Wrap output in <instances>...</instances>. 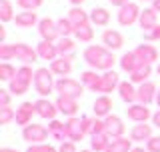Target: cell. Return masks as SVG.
I'll use <instances>...</instances> for the list:
<instances>
[{
	"instance_id": "cell-30",
	"label": "cell",
	"mask_w": 160,
	"mask_h": 152,
	"mask_svg": "<svg viewBox=\"0 0 160 152\" xmlns=\"http://www.w3.org/2000/svg\"><path fill=\"white\" fill-rule=\"evenodd\" d=\"M134 140H128L126 136H120V138H114L112 142H110V146L106 148V152H130L134 148L132 146Z\"/></svg>"
},
{
	"instance_id": "cell-54",
	"label": "cell",
	"mask_w": 160,
	"mask_h": 152,
	"mask_svg": "<svg viewBox=\"0 0 160 152\" xmlns=\"http://www.w3.org/2000/svg\"><path fill=\"white\" fill-rule=\"evenodd\" d=\"M0 152H18L16 148H0Z\"/></svg>"
},
{
	"instance_id": "cell-28",
	"label": "cell",
	"mask_w": 160,
	"mask_h": 152,
	"mask_svg": "<svg viewBox=\"0 0 160 152\" xmlns=\"http://www.w3.org/2000/svg\"><path fill=\"white\" fill-rule=\"evenodd\" d=\"M110 142H112V138H110L106 132L94 134V136H90V150H94V152H106Z\"/></svg>"
},
{
	"instance_id": "cell-9",
	"label": "cell",
	"mask_w": 160,
	"mask_h": 152,
	"mask_svg": "<svg viewBox=\"0 0 160 152\" xmlns=\"http://www.w3.org/2000/svg\"><path fill=\"white\" fill-rule=\"evenodd\" d=\"M104 124H106V134L110 138H120V136H124V130H126V126H124L122 118L116 114H108L106 118H104Z\"/></svg>"
},
{
	"instance_id": "cell-45",
	"label": "cell",
	"mask_w": 160,
	"mask_h": 152,
	"mask_svg": "<svg viewBox=\"0 0 160 152\" xmlns=\"http://www.w3.org/2000/svg\"><path fill=\"white\" fill-rule=\"evenodd\" d=\"M146 150L148 152H160V136H152L146 140Z\"/></svg>"
},
{
	"instance_id": "cell-19",
	"label": "cell",
	"mask_w": 160,
	"mask_h": 152,
	"mask_svg": "<svg viewBox=\"0 0 160 152\" xmlns=\"http://www.w3.org/2000/svg\"><path fill=\"white\" fill-rule=\"evenodd\" d=\"M36 52H38L40 60H50V62L60 56L56 42H48V40H40V44L36 46Z\"/></svg>"
},
{
	"instance_id": "cell-40",
	"label": "cell",
	"mask_w": 160,
	"mask_h": 152,
	"mask_svg": "<svg viewBox=\"0 0 160 152\" xmlns=\"http://www.w3.org/2000/svg\"><path fill=\"white\" fill-rule=\"evenodd\" d=\"M12 58H16L14 44H0V60H12Z\"/></svg>"
},
{
	"instance_id": "cell-17",
	"label": "cell",
	"mask_w": 160,
	"mask_h": 152,
	"mask_svg": "<svg viewBox=\"0 0 160 152\" xmlns=\"http://www.w3.org/2000/svg\"><path fill=\"white\" fill-rule=\"evenodd\" d=\"M72 60L74 56H58L56 60H52L50 62V70H52V74L56 76H68L70 72H72Z\"/></svg>"
},
{
	"instance_id": "cell-42",
	"label": "cell",
	"mask_w": 160,
	"mask_h": 152,
	"mask_svg": "<svg viewBox=\"0 0 160 152\" xmlns=\"http://www.w3.org/2000/svg\"><path fill=\"white\" fill-rule=\"evenodd\" d=\"M42 2L44 0H16V4L22 10H36V8L42 6Z\"/></svg>"
},
{
	"instance_id": "cell-58",
	"label": "cell",
	"mask_w": 160,
	"mask_h": 152,
	"mask_svg": "<svg viewBox=\"0 0 160 152\" xmlns=\"http://www.w3.org/2000/svg\"><path fill=\"white\" fill-rule=\"evenodd\" d=\"M80 152H94V150H80Z\"/></svg>"
},
{
	"instance_id": "cell-5",
	"label": "cell",
	"mask_w": 160,
	"mask_h": 152,
	"mask_svg": "<svg viewBox=\"0 0 160 152\" xmlns=\"http://www.w3.org/2000/svg\"><path fill=\"white\" fill-rule=\"evenodd\" d=\"M118 84H120V76L114 72V70H106V72L100 76L98 84L92 88V92L110 94V92H114V90H118Z\"/></svg>"
},
{
	"instance_id": "cell-49",
	"label": "cell",
	"mask_w": 160,
	"mask_h": 152,
	"mask_svg": "<svg viewBox=\"0 0 160 152\" xmlns=\"http://www.w3.org/2000/svg\"><path fill=\"white\" fill-rule=\"evenodd\" d=\"M130 2V0H110V4H112V6H124V4H128Z\"/></svg>"
},
{
	"instance_id": "cell-25",
	"label": "cell",
	"mask_w": 160,
	"mask_h": 152,
	"mask_svg": "<svg viewBox=\"0 0 160 152\" xmlns=\"http://www.w3.org/2000/svg\"><path fill=\"white\" fill-rule=\"evenodd\" d=\"M14 22H16L18 28H32V26H38V16L34 10H24V12H20L14 16Z\"/></svg>"
},
{
	"instance_id": "cell-1",
	"label": "cell",
	"mask_w": 160,
	"mask_h": 152,
	"mask_svg": "<svg viewBox=\"0 0 160 152\" xmlns=\"http://www.w3.org/2000/svg\"><path fill=\"white\" fill-rule=\"evenodd\" d=\"M82 58L92 70H102V72L112 70L114 62H116L112 50H108L104 44H90V46H86L82 52Z\"/></svg>"
},
{
	"instance_id": "cell-23",
	"label": "cell",
	"mask_w": 160,
	"mask_h": 152,
	"mask_svg": "<svg viewBox=\"0 0 160 152\" xmlns=\"http://www.w3.org/2000/svg\"><path fill=\"white\" fill-rule=\"evenodd\" d=\"M118 94H120V98H122L126 104H134L136 98H138V88H134V82L124 80V82L118 84Z\"/></svg>"
},
{
	"instance_id": "cell-29",
	"label": "cell",
	"mask_w": 160,
	"mask_h": 152,
	"mask_svg": "<svg viewBox=\"0 0 160 152\" xmlns=\"http://www.w3.org/2000/svg\"><path fill=\"white\" fill-rule=\"evenodd\" d=\"M90 22L94 24V26H108L110 22V12L106 8H94L90 10Z\"/></svg>"
},
{
	"instance_id": "cell-36",
	"label": "cell",
	"mask_w": 160,
	"mask_h": 152,
	"mask_svg": "<svg viewBox=\"0 0 160 152\" xmlns=\"http://www.w3.org/2000/svg\"><path fill=\"white\" fill-rule=\"evenodd\" d=\"M28 88H30V86L24 84V82H20L18 78H12V80L8 82V90L12 92V96H22V94H26Z\"/></svg>"
},
{
	"instance_id": "cell-32",
	"label": "cell",
	"mask_w": 160,
	"mask_h": 152,
	"mask_svg": "<svg viewBox=\"0 0 160 152\" xmlns=\"http://www.w3.org/2000/svg\"><path fill=\"white\" fill-rule=\"evenodd\" d=\"M56 46H58V54H60V56H74V48H76V42H74V40L70 38V36H62V38H58Z\"/></svg>"
},
{
	"instance_id": "cell-21",
	"label": "cell",
	"mask_w": 160,
	"mask_h": 152,
	"mask_svg": "<svg viewBox=\"0 0 160 152\" xmlns=\"http://www.w3.org/2000/svg\"><path fill=\"white\" fill-rule=\"evenodd\" d=\"M136 56L146 64H154V62H160L158 60V50L152 46V44H138L136 46Z\"/></svg>"
},
{
	"instance_id": "cell-47",
	"label": "cell",
	"mask_w": 160,
	"mask_h": 152,
	"mask_svg": "<svg viewBox=\"0 0 160 152\" xmlns=\"http://www.w3.org/2000/svg\"><path fill=\"white\" fill-rule=\"evenodd\" d=\"M10 98H12V92L8 88H0V106H10Z\"/></svg>"
},
{
	"instance_id": "cell-33",
	"label": "cell",
	"mask_w": 160,
	"mask_h": 152,
	"mask_svg": "<svg viewBox=\"0 0 160 152\" xmlns=\"http://www.w3.org/2000/svg\"><path fill=\"white\" fill-rule=\"evenodd\" d=\"M100 76L102 74H98V70H84L82 74H80V82L84 84V88H88V90H92L94 86L98 84V80H100Z\"/></svg>"
},
{
	"instance_id": "cell-26",
	"label": "cell",
	"mask_w": 160,
	"mask_h": 152,
	"mask_svg": "<svg viewBox=\"0 0 160 152\" xmlns=\"http://www.w3.org/2000/svg\"><path fill=\"white\" fill-rule=\"evenodd\" d=\"M140 64H142V60L136 56V52H134V50H130V52H124L122 58H120V68H122L124 72H128V74H132L134 70L140 66Z\"/></svg>"
},
{
	"instance_id": "cell-14",
	"label": "cell",
	"mask_w": 160,
	"mask_h": 152,
	"mask_svg": "<svg viewBox=\"0 0 160 152\" xmlns=\"http://www.w3.org/2000/svg\"><path fill=\"white\" fill-rule=\"evenodd\" d=\"M14 54H16V60H22L24 64H34L40 58L36 50L32 46H28V44H24V42L14 44Z\"/></svg>"
},
{
	"instance_id": "cell-24",
	"label": "cell",
	"mask_w": 160,
	"mask_h": 152,
	"mask_svg": "<svg viewBox=\"0 0 160 152\" xmlns=\"http://www.w3.org/2000/svg\"><path fill=\"white\" fill-rule=\"evenodd\" d=\"M68 18H70V22L74 24V28L92 24V22H90V12H86L82 6H72V8H70V12H68Z\"/></svg>"
},
{
	"instance_id": "cell-15",
	"label": "cell",
	"mask_w": 160,
	"mask_h": 152,
	"mask_svg": "<svg viewBox=\"0 0 160 152\" xmlns=\"http://www.w3.org/2000/svg\"><path fill=\"white\" fill-rule=\"evenodd\" d=\"M126 114H128V118L132 120V122H146L148 118H152V112H150V108L146 104H130L128 108H126Z\"/></svg>"
},
{
	"instance_id": "cell-20",
	"label": "cell",
	"mask_w": 160,
	"mask_h": 152,
	"mask_svg": "<svg viewBox=\"0 0 160 152\" xmlns=\"http://www.w3.org/2000/svg\"><path fill=\"white\" fill-rule=\"evenodd\" d=\"M152 126L146 124V122H138L132 126V130H130V140H134V142H144V140H150L152 138Z\"/></svg>"
},
{
	"instance_id": "cell-16",
	"label": "cell",
	"mask_w": 160,
	"mask_h": 152,
	"mask_svg": "<svg viewBox=\"0 0 160 152\" xmlns=\"http://www.w3.org/2000/svg\"><path fill=\"white\" fill-rule=\"evenodd\" d=\"M102 44L108 50H112V52H114V50H118V48L124 46V36L118 32V30L108 28V30H104V32H102Z\"/></svg>"
},
{
	"instance_id": "cell-2",
	"label": "cell",
	"mask_w": 160,
	"mask_h": 152,
	"mask_svg": "<svg viewBox=\"0 0 160 152\" xmlns=\"http://www.w3.org/2000/svg\"><path fill=\"white\" fill-rule=\"evenodd\" d=\"M56 88L54 82V74L50 68H36L34 72V90L40 94V98H48Z\"/></svg>"
},
{
	"instance_id": "cell-35",
	"label": "cell",
	"mask_w": 160,
	"mask_h": 152,
	"mask_svg": "<svg viewBox=\"0 0 160 152\" xmlns=\"http://www.w3.org/2000/svg\"><path fill=\"white\" fill-rule=\"evenodd\" d=\"M0 20L2 22L14 20V6L10 4V0H0Z\"/></svg>"
},
{
	"instance_id": "cell-51",
	"label": "cell",
	"mask_w": 160,
	"mask_h": 152,
	"mask_svg": "<svg viewBox=\"0 0 160 152\" xmlns=\"http://www.w3.org/2000/svg\"><path fill=\"white\" fill-rule=\"evenodd\" d=\"M84 2H86V0H70V4H72V6H82Z\"/></svg>"
},
{
	"instance_id": "cell-34",
	"label": "cell",
	"mask_w": 160,
	"mask_h": 152,
	"mask_svg": "<svg viewBox=\"0 0 160 152\" xmlns=\"http://www.w3.org/2000/svg\"><path fill=\"white\" fill-rule=\"evenodd\" d=\"M74 38H76L78 42H92V38H94V28H92V24H86V26L74 28Z\"/></svg>"
},
{
	"instance_id": "cell-46",
	"label": "cell",
	"mask_w": 160,
	"mask_h": 152,
	"mask_svg": "<svg viewBox=\"0 0 160 152\" xmlns=\"http://www.w3.org/2000/svg\"><path fill=\"white\" fill-rule=\"evenodd\" d=\"M58 152H78L76 150V142H72V140H64V142H60Z\"/></svg>"
},
{
	"instance_id": "cell-53",
	"label": "cell",
	"mask_w": 160,
	"mask_h": 152,
	"mask_svg": "<svg viewBox=\"0 0 160 152\" xmlns=\"http://www.w3.org/2000/svg\"><path fill=\"white\" fill-rule=\"evenodd\" d=\"M130 152H148V150H146V148H140V146H136V148H132Z\"/></svg>"
},
{
	"instance_id": "cell-12",
	"label": "cell",
	"mask_w": 160,
	"mask_h": 152,
	"mask_svg": "<svg viewBox=\"0 0 160 152\" xmlns=\"http://www.w3.org/2000/svg\"><path fill=\"white\" fill-rule=\"evenodd\" d=\"M56 108L60 114L64 116H76V112L80 110L78 106V98H72V96H58L56 98Z\"/></svg>"
},
{
	"instance_id": "cell-11",
	"label": "cell",
	"mask_w": 160,
	"mask_h": 152,
	"mask_svg": "<svg viewBox=\"0 0 160 152\" xmlns=\"http://www.w3.org/2000/svg\"><path fill=\"white\" fill-rule=\"evenodd\" d=\"M36 114V106H34V102H22L16 108V124L18 126H28V124H32V116Z\"/></svg>"
},
{
	"instance_id": "cell-4",
	"label": "cell",
	"mask_w": 160,
	"mask_h": 152,
	"mask_svg": "<svg viewBox=\"0 0 160 152\" xmlns=\"http://www.w3.org/2000/svg\"><path fill=\"white\" fill-rule=\"evenodd\" d=\"M48 136H50V130L44 124L32 122V124H28V126L22 128V138L26 140V142H30V144H42Z\"/></svg>"
},
{
	"instance_id": "cell-39",
	"label": "cell",
	"mask_w": 160,
	"mask_h": 152,
	"mask_svg": "<svg viewBox=\"0 0 160 152\" xmlns=\"http://www.w3.org/2000/svg\"><path fill=\"white\" fill-rule=\"evenodd\" d=\"M16 118V110H12L10 106H0V124H10Z\"/></svg>"
},
{
	"instance_id": "cell-56",
	"label": "cell",
	"mask_w": 160,
	"mask_h": 152,
	"mask_svg": "<svg viewBox=\"0 0 160 152\" xmlns=\"http://www.w3.org/2000/svg\"><path fill=\"white\" fill-rule=\"evenodd\" d=\"M156 74L160 76V62H158V66H156Z\"/></svg>"
},
{
	"instance_id": "cell-27",
	"label": "cell",
	"mask_w": 160,
	"mask_h": 152,
	"mask_svg": "<svg viewBox=\"0 0 160 152\" xmlns=\"http://www.w3.org/2000/svg\"><path fill=\"white\" fill-rule=\"evenodd\" d=\"M150 74H152V64L142 62L132 74H130V82H134V84H144V82H148Z\"/></svg>"
},
{
	"instance_id": "cell-7",
	"label": "cell",
	"mask_w": 160,
	"mask_h": 152,
	"mask_svg": "<svg viewBox=\"0 0 160 152\" xmlns=\"http://www.w3.org/2000/svg\"><path fill=\"white\" fill-rule=\"evenodd\" d=\"M38 34L42 40H48V42H58L60 38V30H58V24L56 20L52 18H42L38 22Z\"/></svg>"
},
{
	"instance_id": "cell-3",
	"label": "cell",
	"mask_w": 160,
	"mask_h": 152,
	"mask_svg": "<svg viewBox=\"0 0 160 152\" xmlns=\"http://www.w3.org/2000/svg\"><path fill=\"white\" fill-rule=\"evenodd\" d=\"M58 96H72V98H80L84 92V84L78 82L74 78H68V76H62V78L56 80V88Z\"/></svg>"
},
{
	"instance_id": "cell-55",
	"label": "cell",
	"mask_w": 160,
	"mask_h": 152,
	"mask_svg": "<svg viewBox=\"0 0 160 152\" xmlns=\"http://www.w3.org/2000/svg\"><path fill=\"white\" fill-rule=\"evenodd\" d=\"M156 104H158V108H160V90H158V94H156Z\"/></svg>"
},
{
	"instance_id": "cell-50",
	"label": "cell",
	"mask_w": 160,
	"mask_h": 152,
	"mask_svg": "<svg viewBox=\"0 0 160 152\" xmlns=\"http://www.w3.org/2000/svg\"><path fill=\"white\" fill-rule=\"evenodd\" d=\"M4 40H6V28L0 26V44H4Z\"/></svg>"
},
{
	"instance_id": "cell-57",
	"label": "cell",
	"mask_w": 160,
	"mask_h": 152,
	"mask_svg": "<svg viewBox=\"0 0 160 152\" xmlns=\"http://www.w3.org/2000/svg\"><path fill=\"white\" fill-rule=\"evenodd\" d=\"M138 2H152V0H138Z\"/></svg>"
},
{
	"instance_id": "cell-44",
	"label": "cell",
	"mask_w": 160,
	"mask_h": 152,
	"mask_svg": "<svg viewBox=\"0 0 160 152\" xmlns=\"http://www.w3.org/2000/svg\"><path fill=\"white\" fill-rule=\"evenodd\" d=\"M144 40H148V42H154V40H160V24H156L154 28H150L144 32Z\"/></svg>"
},
{
	"instance_id": "cell-31",
	"label": "cell",
	"mask_w": 160,
	"mask_h": 152,
	"mask_svg": "<svg viewBox=\"0 0 160 152\" xmlns=\"http://www.w3.org/2000/svg\"><path fill=\"white\" fill-rule=\"evenodd\" d=\"M48 130H50V136H52L54 140H60V142H64V138H68L66 136V124L60 122V120H50L48 124Z\"/></svg>"
},
{
	"instance_id": "cell-13",
	"label": "cell",
	"mask_w": 160,
	"mask_h": 152,
	"mask_svg": "<svg viewBox=\"0 0 160 152\" xmlns=\"http://www.w3.org/2000/svg\"><path fill=\"white\" fill-rule=\"evenodd\" d=\"M156 94H158V90H156V84L154 82H144V84H138V102L140 104H146L150 106L152 102H156Z\"/></svg>"
},
{
	"instance_id": "cell-37",
	"label": "cell",
	"mask_w": 160,
	"mask_h": 152,
	"mask_svg": "<svg viewBox=\"0 0 160 152\" xmlns=\"http://www.w3.org/2000/svg\"><path fill=\"white\" fill-rule=\"evenodd\" d=\"M16 72H18V70L14 68L10 62H2V64H0V80H2V82H10V80L16 76Z\"/></svg>"
},
{
	"instance_id": "cell-10",
	"label": "cell",
	"mask_w": 160,
	"mask_h": 152,
	"mask_svg": "<svg viewBox=\"0 0 160 152\" xmlns=\"http://www.w3.org/2000/svg\"><path fill=\"white\" fill-rule=\"evenodd\" d=\"M34 106H36V116H40V118H44V120H54L56 114H58L56 102H50L48 98H38L36 102H34Z\"/></svg>"
},
{
	"instance_id": "cell-6",
	"label": "cell",
	"mask_w": 160,
	"mask_h": 152,
	"mask_svg": "<svg viewBox=\"0 0 160 152\" xmlns=\"http://www.w3.org/2000/svg\"><path fill=\"white\" fill-rule=\"evenodd\" d=\"M140 6L136 2H128V4H124V6H120L118 8V24L120 26H132L134 22H138V18H140Z\"/></svg>"
},
{
	"instance_id": "cell-8",
	"label": "cell",
	"mask_w": 160,
	"mask_h": 152,
	"mask_svg": "<svg viewBox=\"0 0 160 152\" xmlns=\"http://www.w3.org/2000/svg\"><path fill=\"white\" fill-rule=\"evenodd\" d=\"M64 124H66V136L72 142H80L86 136V130L82 126V118H78V116H70Z\"/></svg>"
},
{
	"instance_id": "cell-38",
	"label": "cell",
	"mask_w": 160,
	"mask_h": 152,
	"mask_svg": "<svg viewBox=\"0 0 160 152\" xmlns=\"http://www.w3.org/2000/svg\"><path fill=\"white\" fill-rule=\"evenodd\" d=\"M56 24H58V30H60V38L62 36H72L74 34V24L70 22V18H58L56 20Z\"/></svg>"
},
{
	"instance_id": "cell-22",
	"label": "cell",
	"mask_w": 160,
	"mask_h": 152,
	"mask_svg": "<svg viewBox=\"0 0 160 152\" xmlns=\"http://www.w3.org/2000/svg\"><path fill=\"white\" fill-rule=\"evenodd\" d=\"M138 24H140V28H142V32H146V30L154 28V26L158 24V12H156L152 6H150V8H144L142 12H140Z\"/></svg>"
},
{
	"instance_id": "cell-41",
	"label": "cell",
	"mask_w": 160,
	"mask_h": 152,
	"mask_svg": "<svg viewBox=\"0 0 160 152\" xmlns=\"http://www.w3.org/2000/svg\"><path fill=\"white\" fill-rule=\"evenodd\" d=\"M106 132V124H104V118H98V116H94L92 120V128H90V136L94 134H102Z\"/></svg>"
},
{
	"instance_id": "cell-43",
	"label": "cell",
	"mask_w": 160,
	"mask_h": 152,
	"mask_svg": "<svg viewBox=\"0 0 160 152\" xmlns=\"http://www.w3.org/2000/svg\"><path fill=\"white\" fill-rule=\"evenodd\" d=\"M26 152H58V148H54L52 144L42 142V144H30Z\"/></svg>"
},
{
	"instance_id": "cell-52",
	"label": "cell",
	"mask_w": 160,
	"mask_h": 152,
	"mask_svg": "<svg viewBox=\"0 0 160 152\" xmlns=\"http://www.w3.org/2000/svg\"><path fill=\"white\" fill-rule=\"evenodd\" d=\"M152 8L156 10V12H160V0H152Z\"/></svg>"
},
{
	"instance_id": "cell-48",
	"label": "cell",
	"mask_w": 160,
	"mask_h": 152,
	"mask_svg": "<svg viewBox=\"0 0 160 152\" xmlns=\"http://www.w3.org/2000/svg\"><path fill=\"white\" fill-rule=\"evenodd\" d=\"M152 124L156 126V128H160V108L156 110V112L152 114Z\"/></svg>"
},
{
	"instance_id": "cell-18",
	"label": "cell",
	"mask_w": 160,
	"mask_h": 152,
	"mask_svg": "<svg viewBox=\"0 0 160 152\" xmlns=\"http://www.w3.org/2000/svg\"><path fill=\"white\" fill-rule=\"evenodd\" d=\"M94 116H98V118H106L108 114H112V98H110L108 94H100L96 100H94Z\"/></svg>"
}]
</instances>
